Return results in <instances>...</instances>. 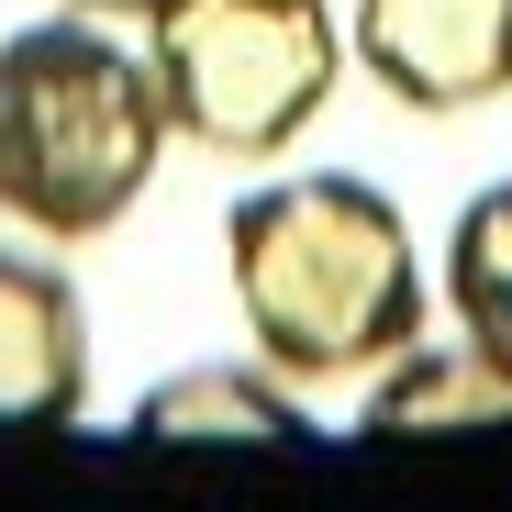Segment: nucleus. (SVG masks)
Returning a JSON list of instances; mask_svg holds the SVG:
<instances>
[{
  "label": "nucleus",
  "mask_w": 512,
  "mask_h": 512,
  "mask_svg": "<svg viewBox=\"0 0 512 512\" xmlns=\"http://www.w3.org/2000/svg\"><path fill=\"white\" fill-rule=\"evenodd\" d=\"M368 435H468V423H512V368L468 334H412V346L368 379Z\"/></svg>",
  "instance_id": "423d86ee"
},
{
  "label": "nucleus",
  "mask_w": 512,
  "mask_h": 512,
  "mask_svg": "<svg viewBox=\"0 0 512 512\" xmlns=\"http://www.w3.org/2000/svg\"><path fill=\"white\" fill-rule=\"evenodd\" d=\"M145 78L167 101V145L201 156H279L346 78L334 0H167L145 23Z\"/></svg>",
  "instance_id": "7ed1b4c3"
},
{
  "label": "nucleus",
  "mask_w": 512,
  "mask_h": 512,
  "mask_svg": "<svg viewBox=\"0 0 512 512\" xmlns=\"http://www.w3.org/2000/svg\"><path fill=\"white\" fill-rule=\"evenodd\" d=\"M446 323L512 368V179H490L446 234Z\"/></svg>",
  "instance_id": "6e6552de"
},
{
  "label": "nucleus",
  "mask_w": 512,
  "mask_h": 512,
  "mask_svg": "<svg viewBox=\"0 0 512 512\" xmlns=\"http://www.w3.org/2000/svg\"><path fill=\"white\" fill-rule=\"evenodd\" d=\"M167 156L145 45L90 12H45L0 45V223L45 245L112 234Z\"/></svg>",
  "instance_id": "f03ea898"
},
{
  "label": "nucleus",
  "mask_w": 512,
  "mask_h": 512,
  "mask_svg": "<svg viewBox=\"0 0 512 512\" xmlns=\"http://www.w3.org/2000/svg\"><path fill=\"white\" fill-rule=\"evenodd\" d=\"M346 56L368 67L379 101H401L423 123L490 112L512 90V0H357Z\"/></svg>",
  "instance_id": "20e7f679"
},
{
  "label": "nucleus",
  "mask_w": 512,
  "mask_h": 512,
  "mask_svg": "<svg viewBox=\"0 0 512 512\" xmlns=\"http://www.w3.org/2000/svg\"><path fill=\"white\" fill-rule=\"evenodd\" d=\"M56 12H90V23H134V34H145L167 0H56Z\"/></svg>",
  "instance_id": "1a4fd4ad"
},
{
  "label": "nucleus",
  "mask_w": 512,
  "mask_h": 512,
  "mask_svg": "<svg viewBox=\"0 0 512 512\" xmlns=\"http://www.w3.org/2000/svg\"><path fill=\"white\" fill-rule=\"evenodd\" d=\"M223 279L290 390L379 379L412 334H435V290H423V245L390 190L346 179V167H301L268 179L223 212Z\"/></svg>",
  "instance_id": "f257e3e1"
},
{
  "label": "nucleus",
  "mask_w": 512,
  "mask_h": 512,
  "mask_svg": "<svg viewBox=\"0 0 512 512\" xmlns=\"http://www.w3.org/2000/svg\"><path fill=\"white\" fill-rule=\"evenodd\" d=\"M90 401V312L78 279L0 245V423H67Z\"/></svg>",
  "instance_id": "39448f33"
},
{
  "label": "nucleus",
  "mask_w": 512,
  "mask_h": 512,
  "mask_svg": "<svg viewBox=\"0 0 512 512\" xmlns=\"http://www.w3.org/2000/svg\"><path fill=\"white\" fill-rule=\"evenodd\" d=\"M134 423L156 446H190V435H301V401H290V379L268 357H245V368H179V379H156Z\"/></svg>",
  "instance_id": "0eeeda50"
}]
</instances>
